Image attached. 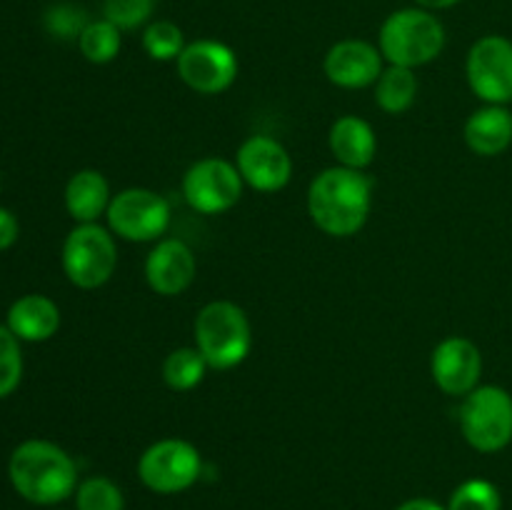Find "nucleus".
I'll return each instance as SVG.
<instances>
[{"label": "nucleus", "instance_id": "24", "mask_svg": "<svg viewBox=\"0 0 512 510\" xmlns=\"http://www.w3.org/2000/svg\"><path fill=\"white\" fill-rule=\"evenodd\" d=\"M143 48L153 60L168 63V60H178L180 53L185 50L183 30L170 20H155L145 28L143 33Z\"/></svg>", "mask_w": 512, "mask_h": 510}, {"label": "nucleus", "instance_id": "8", "mask_svg": "<svg viewBox=\"0 0 512 510\" xmlns=\"http://www.w3.org/2000/svg\"><path fill=\"white\" fill-rule=\"evenodd\" d=\"M108 228L128 243L158 240L170 225V205L148 188L120 190L108 208Z\"/></svg>", "mask_w": 512, "mask_h": 510}, {"label": "nucleus", "instance_id": "3", "mask_svg": "<svg viewBox=\"0 0 512 510\" xmlns=\"http://www.w3.org/2000/svg\"><path fill=\"white\" fill-rule=\"evenodd\" d=\"M378 48L390 65L415 70L443 53L445 28L425 8L395 10L380 28Z\"/></svg>", "mask_w": 512, "mask_h": 510}, {"label": "nucleus", "instance_id": "1", "mask_svg": "<svg viewBox=\"0 0 512 510\" xmlns=\"http://www.w3.org/2000/svg\"><path fill=\"white\" fill-rule=\"evenodd\" d=\"M373 208V180L363 170L335 168L315 175L308 188V213L313 223L333 238H350L368 223Z\"/></svg>", "mask_w": 512, "mask_h": 510}, {"label": "nucleus", "instance_id": "15", "mask_svg": "<svg viewBox=\"0 0 512 510\" xmlns=\"http://www.w3.org/2000/svg\"><path fill=\"white\" fill-rule=\"evenodd\" d=\"M198 273V260L188 243L178 238L158 240L145 258V280L150 290L165 298L185 293Z\"/></svg>", "mask_w": 512, "mask_h": 510}, {"label": "nucleus", "instance_id": "20", "mask_svg": "<svg viewBox=\"0 0 512 510\" xmlns=\"http://www.w3.org/2000/svg\"><path fill=\"white\" fill-rule=\"evenodd\" d=\"M415 98H418V78L410 68L390 65L375 83V103L388 115H400L410 110Z\"/></svg>", "mask_w": 512, "mask_h": 510}, {"label": "nucleus", "instance_id": "12", "mask_svg": "<svg viewBox=\"0 0 512 510\" xmlns=\"http://www.w3.org/2000/svg\"><path fill=\"white\" fill-rule=\"evenodd\" d=\"M430 373H433L435 385L445 395L465 398L478 388L480 375H483V355L473 340L453 335L435 345L433 358H430Z\"/></svg>", "mask_w": 512, "mask_h": 510}, {"label": "nucleus", "instance_id": "9", "mask_svg": "<svg viewBox=\"0 0 512 510\" xmlns=\"http://www.w3.org/2000/svg\"><path fill=\"white\" fill-rule=\"evenodd\" d=\"M183 198L203 215L228 213L243 198V178L238 165L223 158H203L183 175Z\"/></svg>", "mask_w": 512, "mask_h": 510}, {"label": "nucleus", "instance_id": "11", "mask_svg": "<svg viewBox=\"0 0 512 510\" xmlns=\"http://www.w3.org/2000/svg\"><path fill=\"white\" fill-rule=\"evenodd\" d=\"M175 63L180 80L200 95L225 93L238 78V58L220 40L188 43Z\"/></svg>", "mask_w": 512, "mask_h": 510}, {"label": "nucleus", "instance_id": "10", "mask_svg": "<svg viewBox=\"0 0 512 510\" xmlns=\"http://www.w3.org/2000/svg\"><path fill=\"white\" fill-rule=\"evenodd\" d=\"M473 93L488 105L512 100V40L503 35H485L470 48L465 63Z\"/></svg>", "mask_w": 512, "mask_h": 510}, {"label": "nucleus", "instance_id": "31", "mask_svg": "<svg viewBox=\"0 0 512 510\" xmlns=\"http://www.w3.org/2000/svg\"><path fill=\"white\" fill-rule=\"evenodd\" d=\"M415 3H418L420 8H425V10H430V13H433V10L453 8V5H458L460 0H415Z\"/></svg>", "mask_w": 512, "mask_h": 510}, {"label": "nucleus", "instance_id": "13", "mask_svg": "<svg viewBox=\"0 0 512 510\" xmlns=\"http://www.w3.org/2000/svg\"><path fill=\"white\" fill-rule=\"evenodd\" d=\"M238 170L243 183L258 193H278L290 183L293 158L283 143L268 135H253L238 148Z\"/></svg>", "mask_w": 512, "mask_h": 510}, {"label": "nucleus", "instance_id": "29", "mask_svg": "<svg viewBox=\"0 0 512 510\" xmlns=\"http://www.w3.org/2000/svg\"><path fill=\"white\" fill-rule=\"evenodd\" d=\"M18 233H20V228H18V220H15V215L10 213V210L0 208V253H3V250H8L10 245L18 240Z\"/></svg>", "mask_w": 512, "mask_h": 510}, {"label": "nucleus", "instance_id": "19", "mask_svg": "<svg viewBox=\"0 0 512 510\" xmlns=\"http://www.w3.org/2000/svg\"><path fill=\"white\" fill-rule=\"evenodd\" d=\"M110 185L98 170H78L65 185V208L75 223H98L110 208Z\"/></svg>", "mask_w": 512, "mask_h": 510}, {"label": "nucleus", "instance_id": "25", "mask_svg": "<svg viewBox=\"0 0 512 510\" xmlns=\"http://www.w3.org/2000/svg\"><path fill=\"white\" fill-rule=\"evenodd\" d=\"M503 508V498L500 490L495 488L490 480L473 478L465 480L463 485L453 490L450 495L448 510H500Z\"/></svg>", "mask_w": 512, "mask_h": 510}, {"label": "nucleus", "instance_id": "17", "mask_svg": "<svg viewBox=\"0 0 512 510\" xmlns=\"http://www.w3.org/2000/svg\"><path fill=\"white\" fill-rule=\"evenodd\" d=\"M8 328L25 343L50 340L60 328V310L48 295L30 293L15 300L8 310Z\"/></svg>", "mask_w": 512, "mask_h": 510}, {"label": "nucleus", "instance_id": "22", "mask_svg": "<svg viewBox=\"0 0 512 510\" xmlns=\"http://www.w3.org/2000/svg\"><path fill=\"white\" fill-rule=\"evenodd\" d=\"M120 33H123V30H118L105 18L90 20L78 38L80 53H83L85 60H90V63L95 65L110 63V60L118 58L120 53Z\"/></svg>", "mask_w": 512, "mask_h": 510}, {"label": "nucleus", "instance_id": "5", "mask_svg": "<svg viewBox=\"0 0 512 510\" xmlns=\"http://www.w3.org/2000/svg\"><path fill=\"white\" fill-rule=\"evenodd\" d=\"M460 433L470 448L498 453L512 443V395L500 385H478L463 398Z\"/></svg>", "mask_w": 512, "mask_h": 510}, {"label": "nucleus", "instance_id": "28", "mask_svg": "<svg viewBox=\"0 0 512 510\" xmlns=\"http://www.w3.org/2000/svg\"><path fill=\"white\" fill-rule=\"evenodd\" d=\"M45 23H48L50 33L58 35V38H80V33H83L90 20L75 5H55L48 18H45Z\"/></svg>", "mask_w": 512, "mask_h": 510}, {"label": "nucleus", "instance_id": "16", "mask_svg": "<svg viewBox=\"0 0 512 510\" xmlns=\"http://www.w3.org/2000/svg\"><path fill=\"white\" fill-rule=\"evenodd\" d=\"M328 143L335 160L343 168L365 170L375 160V153H378L375 130L370 128L368 120L358 118V115H343V118L335 120L333 128H330Z\"/></svg>", "mask_w": 512, "mask_h": 510}, {"label": "nucleus", "instance_id": "4", "mask_svg": "<svg viewBox=\"0 0 512 510\" xmlns=\"http://www.w3.org/2000/svg\"><path fill=\"white\" fill-rule=\"evenodd\" d=\"M195 348L213 370L238 368L253 348V328L240 305L213 300L195 318Z\"/></svg>", "mask_w": 512, "mask_h": 510}, {"label": "nucleus", "instance_id": "23", "mask_svg": "<svg viewBox=\"0 0 512 510\" xmlns=\"http://www.w3.org/2000/svg\"><path fill=\"white\" fill-rule=\"evenodd\" d=\"M75 508L78 510H125V495L105 475H93L75 488Z\"/></svg>", "mask_w": 512, "mask_h": 510}, {"label": "nucleus", "instance_id": "27", "mask_svg": "<svg viewBox=\"0 0 512 510\" xmlns=\"http://www.w3.org/2000/svg\"><path fill=\"white\" fill-rule=\"evenodd\" d=\"M155 0H103V18L118 30H135L150 20Z\"/></svg>", "mask_w": 512, "mask_h": 510}, {"label": "nucleus", "instance_id": "26", "mask_svg": "<svg viewBox=\"0 0 512 510\" xmlns=\"http://www.w3.org/2000/svg\"><path fill=\"white\" fill-rule=\"evenodd\" d=\"M23 378V350L8 325H0V398H8Z\"/></svg>", "mask_w": 512, "mask_h": 510}, {"label": "nucleus", "instance_id": "2", "mask_svg": "<svg viewBox=\"0 0 512 510\" xmlns=\"http://www.w3.org/2000/svg\"><path fill=\"white\" fill-rule=\"evenodd\" d=\"M8 478L15 493L35 505L63 503L78 488V465L50 440H25L8 460Z\"/></svg>", "mask_w": 512, "mask_h": 510}, {"label": "nucleus", "instance_id": "7", "mask_svg": "<svg viewBox=\"0 0 512 510\" xmlns=\"http://www.w3.org/2000/svg\"><path fill=\"white\" fill-rule=\"evenodd\" d=\"M203 473V458L198 448L183 438H163L143 450L138 460V475L153 493L175 495L198 483Z\"/></svg>", "mask_w": 512, "mask_h": 510}, {"label": "nucleus", "instance_id": "30", "mask_svg": "<svg viewBox=\"0 0 512 510\" xmlns=\"http://www.w3.org/2000/svg\"><path fill=\"white\" fill-rule=\"evenodd\" d=\"M398 510H448V508H443V505H438L430 498H413V500H405L403 505H398Z\"/></svg>", "mask_w": 512, "mask_h": 510}, {"label": "nucleus", "instance_id": "14", "mask_svg": "<svg viewBox=\"0 0 512 510\" xmlns=\"http://www.w3.org/2000/svg\"><path fill=\"white\" fill-rule=\"evenodd\" d=\"M383 53L368 40H340L325 55V75L333 85L348 90L368 88L383 75Z\"/></svg>", "mask_w": 512, "mask_h": 510}, {"label": "nucleus", "instance_id": "6", "mask_svg": "<svg viewBox=\"0 0 512 510\" xmlns=\"http://www.w3.org/2000/svg\"><path fill=\"white\" fill-rule=\"evenodd\" d=\"M63 273L75 288L95 290L113 278L118 268V245L110 228L98 223H78L63 243Z\"/></svg>", "mask_w": 512, "mask_h": 510}, {"label": "nucleus", "instance_id": "18", "mask_svg": "<svg viewBox=\"0 0 512 510\" xmlns=\"http://www.w3.org/2000/svg\"><path fill=\"white\" fill-rule=\"evenodd\" d=\"M463 135L475 155L493 158L505 153L512 143V113L505 105H485L470 115Z\"/></svg>", "mask_w": 512, "mask_h": 510}, {"label": "nucleus", "instance_id": "21", "mask_svg": "<svg viewBox=\"0 0 512 510\" xmlns=\"http://www.w3.org/2000/svg\"><path fill=\"white\" fill-rule=\"evenodd\" d=\"M208 368V360L203 358L198 348H178L165 358L163 380L170 390L185 393V390H193L203 383Z\"/></svg>", "mask_w": 512, "mask_h": 510}]
</instances>
